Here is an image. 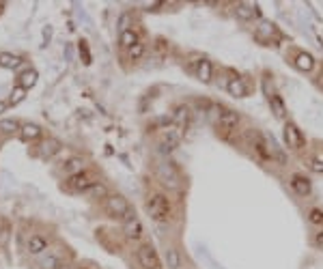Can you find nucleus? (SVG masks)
Instances as JSON below:
<instances>
[{
  "instance_id": "obj_1",
  "label": "nucleus",
  "mask_w": 323,
  "mask_h": 269,
  "mask_svg": "<svg viewBox=\"0 0 323 269\" xmlns=\"http://www.w3.org/2000/svg\"><path fill=\"white\" fill-rule=\"evenodd\" d=\"M146 213L151 215V220H155V222H168L170 218H173V205H170L168 196L164 194H153L149 196V200H146Z\"/></svg>"
},
{
  "instance_id": "obj_2",
  "label": "nucleus",
  "mask_w": 323,
  "mask_h": 269,
  "mask_svg": "<svg viewBox=\"0 0 323 269\" xmlns=\"http://www.w3.org/2000/svg\"><path fill=\"white\" fill-rule=\"evenodd\" d=\"M106 211L112 215V218H123V220H127L129 215L134 213L127 198H123L121 194H110L108 198H106Z\"/></svg>"
},
{
  "instance_id": "obj_3",
  "label": "nucleus",
  "mask_w": 323,
  "mask_h": 269,
  "mask_svg": "<svg viewBox=\"0 0 323 269\" xmlns=\"http://www.w3.org/2000/svg\"><path fill=\"white\" fill-rule=\"evenodd\" d=\"M157 179H160V183L168 190H177L181 185L179 170L175 168V164H170V161H164V164L157 166Z\"/></svg>"
},
{
  "instance_id": "obj_4",
  "label": "nucleus",
  "mask_w": 323,
  "mask_h": 269,
  "mask_svg": "<svg viewBox=\"0 0 323 269\" xmlns=\"http://www.w3.org/2000/svg\"><path fill=\"white\" fill-rule=\"evenodd\" d=\"M136 259L143 269H160V256H157L155 248L151 243H143L136 250Z\"/></svg>"
},
{
  "instance_id": "obj_5",
  "label": "nucleus",
  "mask_w": 323,
  "mask_h": 269,
  "mask_svg": "<svg viewBox=\"0 0 323 269\" xmlns=\"http://www.w3.org/2000/svg\"><path fill=\"white\" fill-rule=\"evenodd\" d=\"M95 183H97V181H93V177H91L86 170L75 172V175L69 177V188L75 190V192H84V194H86Z\"/></svg>"
},
{
  "instance_id": "obj_6",
  "label": "nucleus",
  "mask_w": 323,
  "mask_h": 269,
  "mask_svg": "<svg viewBox=\"0 0 323 269\" xmlns=\"http://www.w3.org/2000/svg\"><path fill=\"white\" fill-rule=\"evenodd\" d=\"M239 115L235 110H228V108H224V110L218 112V127L224 129V131H235L239 127Z\"/></svg>"
},
{
  "instance_id": "obj_7",
  "label": "nucleus",
  "mask_w": 323,
  "mask_h": 269,
  "mask_svg": "<svg viewBox=\"0 0 323 269\" xmlns=\"http://www.w3.org/2000/svg\"><path fill=\"white\" fill-rule=\"evenodd\" d=\"M285 140L291 149H304V145H306V138H304L302 131H299L293 123L285 125Z\"/></svg>"
},
{
  "instance_id": "obj_8",
  "label": "nucleus",
  "mask_w": 323,
  "mask_h": 269,
  "mask_svg": "<svg viewBox=\"0 0 323 269\" xmlns=\"http://www.w3.org/2000/svg\"><path fill=\"white\" fill-rule=\"evenodd\" d=\"M125 222V237L129 239V241H138L140 237H143V224H140V220L136 218V213H132L127 220H123Z\"/></svg>"
},
{
  "instance_id": "obj_9",
  "label": "nucleus",
  "mask_w": 323,
  "mask_h": 269,
  "mask_svg": "<svg viewBox=\"0 0 323 269\" xmlns=\"http://www.w3.org/2000/svg\"><path fill=\"white\" fill-rule=\"evenodd\" d=\"M43 269H63L65 267V259H63V252L61 250H50L48 256L41 261Z\"/></svg>"
},
{
  "instance_id": "obj_10",
  "label": "nucleus",
  "mask_w": 323,
  "mask_h": 269,
  "mask_svg": "<svg viewBox=\"0 0 323 269\" xmlns=\"http://www.w3.org/2000/svg\"><path fill=\"white\" fill-rule=\"evenodd\" d=\"M26 250H28V254H35V256L45 252V250H48V239L41 235H31L28 237V243H26Z\"/></svg>"
},
{
  "instance_id": "obj_11",
  "label": "nucleus",
  "mask_w": 323,
  "mask_h": 269,
  "mask_svg": "<svg viewBox=\"0 0 323 269\" xmlns=\"http://www.w3.org/2000/svg\"><path fill=\"white\" fill-rule=\"evenodd\" d=\"M289 183H291L293 192H295L297 196H308V194H310V181H308L306 177H302V175H293Z\"/></svg>"
},
{
  "instance_id": "obj_12",
  "label": "nucleus",
  "mask_w": 323,
  "mask_h": 269,
  "mask_svg": "<svg viewBox=\"0 0 323 269\" xmlns=\"http://www.w3.org/2000/svg\"><path fill=\"white\" fill-rule=\"evenodd\" d=\"M293 63H295V67L299 71H306V74H310V71L315 69V56L313 54H308V52H299Z\"/></svg>"
},
{
  "instance_id": "obj_13",
  "label": "nucleus",
  "mask_w": 323,
  "mask_h": 269,
  "mask_svg": "<svg viewBox=\"0 0 323 269\" xmlns=\"http://www.w3.org/2000/svg\"><path fill=\"white\" fill-rule=\"evenodd\" d=\"M226 91L233 95V97H246L248 95V86L244 84L242 77H231V80L226 82Z\"/></svg>"
},
{
  "instance_id": "obj_14",
  "label": "nucleus",
  "mask_w": 323,
  "mask_h": 269,
  "mask_svg": "<svg viewBox=\"0 0 323 269\" xmlns=\"http://www.w3.org/2000/svg\"><path fill=\"white\" fill-rule=\"evenodd\" d=\"M196 76L198 80L203 82H211V77H214V65L207 58H201V61L196 63Z\"/></svg>"
},
{
  "instance_id": "obj_15",
  "label": "nucleus",
  "mask_w": 323,
  "mask_h": 269,
  "mask_svg": "<svg viewBox=\"0 0 323 269\" xmlns=\"http://www.w3.org/2000/svg\"><path fill=\"white\" fill-rule=\"evenodd\" d=\"M162 140H164V147L168 149H175L179 145V140H181V131L177 127H166L164 129V134H162Z\"/></svg>"
},
{
  "instance_id": "obj_16",
  "label": "nucleus",
  "mask_w": 323,
  "mask_h": 269,
  "mask_svg": "<svg viewBox=\"0 0 323 269\" xmlns=\"http://www.w3.org/2000/svg\"><path fill=\"white\" fill-rule=\"evenodd\" d=\"M235 15H237L239 20H244V22L254 20V17H256V7H254V4H248V2H239L237 7H235Z\"/></svg>"
},
{
  "instance_id": "obj_17",
  "label": "nucleus",
  "mask_w": 323,
  "mask_h": 269,
  "mask_svg": "<svg viewBox=\"0 0 323 269\" xmlns=\"http://www.w3.org/2000/svg\"><path fill=\"white\" fill-rule=\"evenodd\" d=\"M37 71L35 69H26V71H22L20 77H17V84H20L24 91H28V88H33L35 84H37Z\"/></svg>"
},
{
  "instance_id": "obj_18",
  "label": "nucleus",
  "mask_w": 323,
  "mask_h": 269,
  "mask_svg": "<svg viewBox=\"0 0 323 269\" xmlns=\"http://www.w3.org/2000/svg\"><path fill=\"white\" fill-rule=\"evenodd\" d=\"M164 259H166V265L168 269H179L181 267V254L175 246H168L166 252H164Z\"/></svg>"
},
{
  "instance_id": "obj_19",
  "label": "nucleus",
  "mask_w": 323,
  "mask_h": 269,
  "mask_svg": "<svg viewBox=\"0 0 323 269\" xmlns=\"http://www.w3.org/2000/svg\"><path fill=\"white\" fill-rule=\"evenodd\" d=\"M20 136H22V138H24L26 142L37 140L39 136H41V127H39V125H35V123H26V125H22Z\"/></svg>"
},
{
  "instance_id": "obj_20",
  "label": "nucleus",
  "mask_w": 323,
  "mask_h": 269,
  "mask_svg": "<svg viewBox=\"0 0 323 269\" xmlns=\"http://www.w3.org/2000/svg\"><path fill=\"white\" fill-rule=\"evenodd\" d=\"M119 43H121V47H125V50L134 47V45L138 43V35H136V31H132V28H125V31H121Z\"/></svg>"
},
{
  "instance_id": "obj_21",
  "label": "nucleus",
  "mask_w": 323,
  "mask_h": 269,
  "mask_svg": "<svg viewBox=\"0 0 323 269\" xmlns=\"http://www.w3.org/2000/svg\"><path fill=\"white\" fill-rule=\"evenodd\" d=\"M0 65L9 69H17L22 65V58L15 56V54H0Z\"/></svg>"
},
{
  "instance_id": "obj_22",
  "label": "nucleus",
  "mask_w": 323,
  "mask_h": 269,
  "mask_svg": "<svg viewBox=\"0 0 323 269\" xmlns=\"http://www.w3.org/2000/svg\"><path fill=\"white\" fill-rule=\"evenodd\" d=\"M269 99H272V106H274V112H276V116L278 118H285V112H287V108H285V101L278 97V95H269Z\"/></svg>"
},
{
  "instance_id": "obj_23",
  "label": "nucleus",
  "mask_w": 323,
  "mask_h": 269,
  "mask_svg": "<svg viewBox=\"0 0 323 269\" xmlns=\"http://www.w3.org/2000/svg\"><path fill=\"white\" fill-rule=\"evenodd\" d=\"M175 121L185 125L187 121H190V108L187 106H177V110H175Z\"/></svg>"
},
{
  "instance_id": "obj_24",
  "label": "nucleus",
  "mask_w": 323,
  "mask_h": 269,
  "mask_svg": "<svg viewBox=\"0 0 323 269\" xmlns=\"http://www.w3.org/2000/svg\"><path fill=\"white\" fill-rule=\"evenodd\" d=\"M308 220H310V224H315V226H323V209L313 207L308 211Z\"/></svg>"
},
{
  "instance_id": "obj_25",
  "label": "nucleus",
  "mask_w": 323,
  "mask_h": 269,
  "mask_svg": "<svg viewBox=\"0 0 323 269\" xmlns=\"http://www.w3.org/2000/svg\"><path fill=\"white\" fill-rule=\"evenodd\" d=\"M65 168H67V172H69V177L72 175H75V172H82V159L80 157H72L65 164Z\"/></svg>"
},
{
  "instance_id": "obj_26",
  "label": "nucleus",
  "mask_w": 323,
  "mask_h": 269,
  "mask_svg": "<svg viewBox=\"0 0 323 269\" xmlns=\"http://www.w3.org/2000/svg\"><path fill=\"white\" fill-rule=\"evenodd\" d=\"M143 56H144V43L138 41L134 47H129V58H132V61H140Z\"/></svg>"
},
{
  "instance_id": "obj_27",
  "label": "nucleus",
  "mask_w": 323,
  "mask_h": 269,
  "mask_svg": "<svg viewBox=\"0 0 323 269\" xmlns=\"http://www.w3.org/2000/svg\"><path fill=\"white\" fill-rule=\"evenodd\" d=\"M0 131L2 134H13V131H17V123L15 121H0Z\"/></svg>"
},
{
  "instance_id": "obj_28",
  "label": "nucleus",
  "mask_w": 323,
  "mask_h": 269,
  "mask_svg": "<svg viewBox=\"0 0 323 269\" xmlns=\"http://www.w3.org/2000/svg\"><path fill=\"white\" fill-rule=\"evenodd\" d=\"M24 93H26L24 88H22V86H17L15 91L11 93V99H9V104H13V106H15V104H20V101L24 99Z\"/></svg>"
},
{
  "instance_id": "obj_29",
  "label": "nucleus",
  "mask_w": 323,
  "mask_h": 269,
  "mask_svg": "<svg viewBox=\"0 0 323 269\" xmlns=\"http://www.w3.org/2000/svg\"><path fill=\"white\" fill-rule=\"evenodd\" d=\"M86 194H91V196H95V198H99V196H106L108 192H106V188H104L102 183H95V185H93V188H91Z\"/></svg>"
},
{
  "instance_id": "obj_30",
  "label": "nucleus",
  "mask_w": 323,
  "mask_h": 269,
  "mask_svg": "<svg viewBox=\"0 0 323 269\" xmlns=\"http://www.w3.org/2000/svg\"><path fill=\"white\" fill-rule=\"evenodd\" d=\"M54 151H58V142H56V140H48V142L43 145V155H48V157H50V155L54 153Z\"/></svg>"
},
{
  "instance_id": "obj_31",
  "label": "nucleus",
  "mask_w": 323,
  "mask_h": 269,
  "mask_svg": "<svg viewBox=\"0 0 323 269\" xmlns=\"http://www.w3.org/2000/svg\"><path fill=\"white\" fill-rule=\"evenodd\" d=\"M310 168L321 175V172H323V155H317V157H315L313 161H310Z\"/></svg>"
},
{
  "instance_id": "obj_32",
  "label": "nucleus",
  "mask_w": 323,
  "mask_h": 269,
  "mask_svg": "<svg viewBox=\"0 0 323 269\" xmlns=\"http://www.w3.org/2000/svg\"><path fill=\"white\" fill-rule=\"evenodd\" d=\"M315 246L319 248V250H323V231H319V232L315 235Z\"/></svg>"
},
{
  "instance_id": "obj_33",
  "label": "nucleus",
  "mask_w": 323,
  "mask_h": 269,
  "mask_svg": "<svg viewBox=\"0 0 323 269\" xmlns=\"http://www.w3.org/2000/svg\"><path fill=\"white\" fill-rule=\"evenodd\" d=\"M4 110H7V104H4V101H0V115H2Z\"/></svg>"
}]
</instances>
